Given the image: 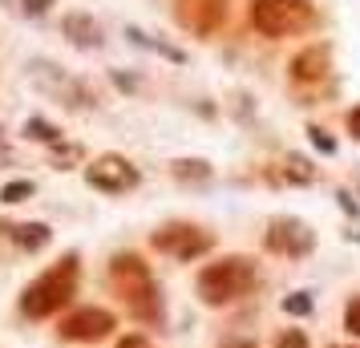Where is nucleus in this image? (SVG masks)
Masks as SVG:
<instances>
[{"label": "nucleus", "mask_w": 360, "mask_h": 348, "mask_svg": "<svg viewBox=\"0 0 360 348\" xmlns=\"http://www.w3.org/2000/svg\"><path fill=\"white\" fill-rule=\"evenodd\" d=\"M110 283L122 296V304L130 308V316L146 320V324H158L162 320V304H158V283L150 276V267L138 259V255H114L110 264Z\"/></svg>", "instance_id": "nucleus-1"}, {"label": "nucleus", "mask_w": 360, "mask_h": 348, "mask_svg": "<svg viewBox=\"0 0 360 348\" xmlns=\"http://www.w3.org/2000/svg\"><path fill=\"white\" fill-rule=\"evenodd\" d=\"M255 283H259V267L251 264L247 255H227V259H219V264L202 267V276H198V296L219 308V304H231V299L247 296Z\"/></svg>", "instance_id": "nucleus-2"}, {"label": "nucleus", "mask_w": 360, "mask_h": 348, "mask_svg": "<svg viewBox=\"0 0 360 348\" xmlns=\"http://www.w3.org/2000/svg\"><path fill=\"white\" fill-rule=\"evenodd\" d=\"M73 288H77V259L65 255L57 267H49L41 280H33L25 288L20 308H25V316H53L61 304H69Z\"/></svg>", "instance_id": "nucleus-3"}, {"label": "nucleus", "mask_w": 360, "mask_h": 348, "mask_svg": "<svg viewBox=\"0 0 360 348\" xmlns=\"http://www.w3.org/2000/svg\"><path fill=\"white\" fill-rule=\"evenodd\" d=\"M251 25L263 37H295L316 25L311 0H251Z\"/></svg>", "instance_id": "nucleus-4"}, {"label": "nucleus", "mask_w": 360, "mask_h": 348, "mask_svg": "<svg viewBox=\"0 0 360 348\" xmlns=\"http://www.w3.org/2000/svg\"><path fill=\"white\" fill-rule=\"evenodd\" d=\"M29 82H33L37 89L53 94V98H61L65 105H73V110H82V105H94L89 89H85L82 82L65 77V73H61L57 65H49V61H29Z\"/></svg>", "instance_id": "nucleus-5"}, {"label": "nucleus", "mask_w": 360, "mask_h": 348, "mask_svg": "<svg viewBox=\"0 0 360 348\" xmlns=\"http://www.w3.org/2000/svg\"><path fill=\"white\" fill-rule=\"evenodd\" d=\"M154 247L174 255V259H195L211 247V235L202 227H191V223H166V227L154 231Z\"/></svg>", "instance_id": "nucleus-6"}, {"label": "nucleus", "mask_w": 360, "mask_h": 348, "mask_svg": "<svg viewBox=\"0 0 360 348\" xmlns=\"http://www.w3.org/2000/svg\"><path fill=\"white\" fill-rule=\"evenodd\" d=\"M85 179H89V186H98V191L126 195V191H134V186H138V170H134V162L117 158V154H101L98 162H89Z\"/></svg>", "instance_id": "nucleus-7"}, {"label": "nucleus", "mask_w": 360, "mask_h": 348, "mask_svg": "<svg viewBox=\"0 0 360 348\" xmlns=\"http://www.w3.org/2000/svg\"><path fill=\"white\" fill-rule=\"evenodd\" d=\"M174 17H179L182 29H191L198 37H211L227 20V0H179Z\"/></svg>", "instance_id": "nucleus-8"}, {"label": "nucleus", "mask_w": 360, "mask_h": 348, "mask_svg": "<svg viewBox=\"0 0 360 348\" xmlns=\"http://www.w3.org/2000/svg\"><path fill=\"white\" fill-rule=\"evenodd\" d=\"M311 243H316V235L300 219H276L271 231H267V247L279 251V255H308Z\"/></svg>", "instance_id": "nucleus-9"}, {"label": "nucleus", "mask_w": 360, "mask_h": 348, "mask_svg": "<svg viewBox=\"0 0 360 348\" xmlns=\"http://www.w3.org/2000/svg\"><path fill=\"white\" fill-rule=\"evenodd\" d=\"M110 332H114V316L105 312V308H82V312H73L61 324L65 340H101Z\"/></svg>", "instance_id": "nucleus-10"}, {"label": "nucleus", "mask_w": 360, "mask_h": 348, "mask_svg": "<svg viewBox=\"0 0 360 348\" xmlns=\"http://www.w3.org/2000/svg\"><path fill=\"white\" fill-rule=\"evenodd\" d=\"M324 73H328V45H308V49L292 61V82H300V85L320 82Z\"/></svg>", "instance_id": "nucleus-11"}, {"label": "nucleus", "mask_w": 360, "mask_h": 348, "mask_svg": "<svg viewBox=\"0 0 360 348\" xmlns=\"http://www.w3.org/2000/svg\"><path fill=\"white\" fill-rule=\"evenodd\" d=\"M61 29H65V37L77 49H98L101 45V25L89 17V13H69V17L61 20Z\"/></svg>", "instance_id": "nucleus-12"}, {"label": "nucleus", "mask_w": 360, "mask_h": 348, "mask_svg": "<svg viewBox=\"0 0 360 348\" xmlns=\"http://www.w3.org/2000/svg\"><path fill=\"white\" fill-rule=\"evenodd\" d=\"M276 179L279 183H311V179H316V166H311L308 158H300V154H288V158L279 162Z\"/></svg>", "instance_id": "nucleus-13"}, {"label": "nucleus", "mask_w": 360, "mask_h": 348, "mask_svg": "<svg viewBox=\"0 0 360 348\" xmlns=\"http://www.w3.org/2000/svg\"><path fill=\"white\" fill-rule=\"evenodd\" d=\"M17 239L29 251H37V247H45V243H49V227H41V223H33V227H17Z\"/></svg>", "instance_id": "nucleus-14"}, {"label": "nucleus", "mask_w": 360, "mask_h": 348, "mask_svg": "<svg viewBox=\"0 0 360 348\" xmlns=\"http://www.w3.org/2000/svg\"><path fill=\"white\" fill-rule=\"evenodd\" d=\"M130 37L138 41V45H146V49H158L162 57H170V61H182V53L179 49H170V45H162V41H150L146 33H138V29H130Z\"/></svg>", "instance_id": "nucleus-15"}, {"label": "nucleus", "mask_w": 360, "mask_h": 348, "mask_svg": "<svg viewBox=\"0 0 360 348\" xmlns=\"http://www.w3.org/2000/svg\"><path fill=\"white\" fill-rule=\"evenodd\" d=\"M33 195V183H8L4 186V202H20Z\"/></svg>", "instance_id": "nucleus-16"}, {"label": "nucleus", "mask_w": 360, "mask_h": 348, "mask_svg": "<svg viewBox=\"0 0 360 348\" xmlns=\"http://www.w3.org/2000/svg\"><path fill=\"white\" fill-rule=\"evenodd\" d=\"M344 324H348V332H352V336H360V296L348 304V312H344Z\"/></svg>", "instance_id": "nucleus-17"}, {"label": "nucleus", "mask_w": 360, "mask_h": 348, "mask_svg": "<svg viewBox=\"0 0 360 348\" xmlns=\"http://www.w3.org/2000/svg\"><path fill=\"white\" fill-rule=\"evenodd\" d=\"M33 130V138H41V142H53V138H57V130H53V126H45V122H29V126H25V134Z\"/></svg>", "instance_id": "nucleus-18"}, {"label": "nucleus", "mask_w": 360, "mask_h": 348, "mask_svg": "<svg viewBox=\"0 0 360 348\" xmlns=\"http://www.w3.org/2000/svg\"><path fill=\"white\" fill-rule=\"evenodd\" d=\"M276 348H308V340H304V332H283Z\"/></svg>", "instance_id": "nucleus-19"}, {"label": "nucleus", "mask_w": 360, "mask_h": 348, "mask_svg": "<svg viewBox=\"0 0 360 348\" xmlns=\"http://www.w3.org/2000/svg\"><path fill=\"white\" fill-rule=\"evenodd\" d=\"M53 0H25V13H33V17H41L45 8H49Z\"/></svg>", "instance_id": "nucleus-20"}, {"label": "nucleus", "mask_w": 360, "mask_h": 348, "mask_svg": "<svg viewBox=\"0 0 360 348\" xmlns=\"http://www.w3.org/2000/svg\"><path fill=\"white\" fill-rule=\"evenodd\" d=\"M311 142H316V146H320V150H336V146H332V138H324V130H316V126H311Z\"/></svg>", "instance_id": "nucleus-21"}, {"label": "nucleus", "mask_w": 360, "mask_h": 348, "mask_svg": "<svg viewBox=\"0 0 360 348\" xmlns=\"http://www.w3.org/2000/svg\"><path fill=\"white\" fill-rule=\"evenodd\" d=\"M348 134H352V138H360V105L348 114Z\"/></svg>", "instance_id": "nucleus-22"}, {"label": "nucleus", "mask_w": 360, "mask_h": 348, "mask_svg": "<svg viewBox=\"0 0 360 348\" xmlns=\"http://www.w3.org/2000/svg\"><path fill=\"white\" fill-rule=\"evenodd\" d=\"M117 348H150L142 336H126V340H117Z\"/></svg>", "instance_id": "nucleus-23"}, {"label": "nucleus", "mask_w": 360, "mask_h": 348, "mask_svg": "<svg viewBox=\"0 0 360 348\" xmlns=\"http://www.w3.org/2000/svg\"><path fill=\"white\" fill-rule=\"evenodd\" d=\"M283 308H292V312H308V299H304V296H295V299H288Z\"/></svg>", "instance_id": "nucleus-24"}]
</instances>
